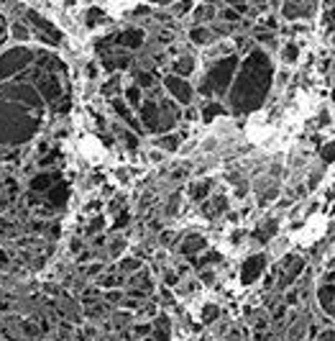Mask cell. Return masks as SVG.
<instances>
[{"mask_svg":"<svg viewBox=\"0 0 335 341\" xmlns=\"http://www.w3.org/2000/svg\"><path fill=\"white\" fill-rule=\"evenodd\" d=\"M282 11H284V16H286V18H292V21H294V18L310 16L312 11H315V6H304V3H286Z\"/></svg>","mask_w":335,"mask_h":341,"instance_id":"9a60e30c","label":"cell"},{"mask_svg":"<svg viewBox=\"0 0 335 341\" xmlns=\"http://www.w3.org/2000/svg\"><path fill=\"white\" fill-rule=\"evenodd\" d=\"M236 70H238V57H226V59H220L215 62V65L208 70L202 85H200V93L202 95H226L230 90V85L236 80Z\"/></svg>","mask_w":335,"mask_h":341,"instance_id":"3957f363","label":"cell"},{"mask_svg":"<svg viewBox=\"0 0 335 341\" xmlns=\"http://www.w3.org/2000/svg\"><path fill=\"white\" fill-rule=\"evenodd\" d=\"M56 185V177L54 175H38V177H34V182H31V190H36V193H41V190H52Z\"/></svg>","mask_w":335,"mask_h":341,"instance_id":"2e32d148","label":"cell"},{"mask_svg":"<svg viewBox=\"0 0 335 341\" xmlns=\"http://www.w3.org/2000/svg\"><path fill=\"white\" fill-rule=\"evenodd\" d=\"M320 157H322V162H325V164L335 162V141H330L328 146H322V152H320Z\"/></svg>","mask_w":335,"mask_h":341,"instance_id":"d4e9b609","label":"cell"},{"mask_svg":"<svg viewBox=\"0 0 335 341\" xmlns=\"http://www.w3.org/2000/svg\"><path fill=\"white\" fill-rule=\"evenodd\" d=\"M297 54H300L297 44H286V47H284V59H286V62H294Z\"/></svg>","mask_w":335,"mask_h":341,"instance_id":"f1b7e54d","label":"cell"},{"mask_svg":"<svg viewBox=\"0 0 335 341\" xmlns=\"http://www.w3.org/2000/svg\"><path fill=\"white\" fill-rule=\"evenodd\" d=\"M228 208V203H226V198H215V200H210L208 205H205V216H210V218H215V216H220L222 210Z\"/></svg>","mask_w":335,"mask_h":341,"instance_id":"d6986e66","label":"cell"},{"mask_svg":"<svg viewBox=\"0 0 335 341\" xmlns=\"http://www.w3.org/2000/svg\"><path fill=\"white\" fill-rule=\"evenodd\" d=\"M3 29H6V24H3V16H0V39H3Z\"/></svg>","mask_w":335,"mask_h":341,"instance_id":"b9f144b4","label":"cell"},{"mask_svg":"<svg viewBox=\"0 0 335 341\" xmlns=\"http://www.w3.org/2000/svg\"><path fill=\"white\" fill-rule=\"evenodd\" d=\"M215 318H218V308H215V305H208V308L202 310V321L210 323V321H215Z\"/></svg>","mask_w":335,"mask_h":341,"instance_id":"f546056e","label":"cell"},{"mask_svg":"<svg viewBox=\"0 0 335 341\" xmlns=\"http://www.w3.org/2000/svg\"><path fill=\"white\" fill-rule=\"evenodd\" d=\"M222 18L230 21V24H236V21H238V13H236L233 8H222Z\"/></svg>","mask_w":335,"mask_h":341,"instance_id":"d6a6232c","label":"cell"},{"mask_svg":"<svg viewBox=\"0 0 335 341\" xmlns=\"http://www.w3.org/2000/svg\"><path fill=\"white\" fill-rule=\"evenodd\" d=\"M34 88L38 90L41 98H46V100H56L62 95V88H59V80L52 75V72H38V80Z\"/></svg>","mask_w":335,"mask_h":341,"instance_id":"52a82bcc","label":"cell"},{"mask_svg":"<svg viewBox=\"0 0 335 341\" xmlns=\"http://www.w3.org/2000/svg\"><path fill=\"white\" fill-rule=\"evenodd\" d=\"M113 108H116V113H118V116H120V118H123V121H126V123L130 126V129H133V131H138V134L144 131V126H141V123H138L136 118H133V116H130V111L126 108V103H123L120 98H113Z\"/></svg>","mask_w":335,"mask_h":341,"instance_id":"7c38bea8","label":"cell"},{"mask_svg":"<svg viewBox=\"0 0 335 341\" xmlns=\"http://www.w3.org/2000/svg\"><path fill=\"white\" fill-rule=\"evenodd\" d=\"M38 129V113L18 103L0 100V144H24Z\"/></svg>","mask_w":335,"mask_h":341,"instance_id":"7a4b0ae2","label":"cell"},{"mask_svg":"<svg viewBox=\"0 0 335 341\" xmlns=\"http://www.w3.org/2000/svg\"><path fill=\"white\" fill-rule=\"evenodd\" d=\"M118 280H116V277H105V280H102V287H113Z\"/></svg>","mask_w":335,"mask_h":341,"instance_id":"ab89813d","label":"cell"},{"mask_svg":"<svg viewBox=\"0 0 335 341\" xmlns=\"http://www.w3.org/2000/svg\"><path fill=\"white\" fill-rule=\"evenodd\" d=\"M210 16H212V6H200L197 8V18L200 21H208Z\"/></svg>","mask_w":335,"mask_h":341,"instance_id":"4dcf8cb0","label":"cell"},{"mask_svg":"<svg viewBox=\"0 0 335 341\" xmlns=\"http://www.w3.org/2000/svg\"><path fill=\"white\" fill-rule=\"evenodd\" d=\"M208 193H210V182H208V180H205V182H197V185L190 187V195H192V200H197V203L202 200Z\"/></svg>","mask_w":335,"mask_h":341,"instance_id":"7402d4cb","label":"cell"},{"mask_svg":"<svg viewBox=\"0 0 335 341\" xmlns=\"http://www.w3.org/2000/svg\"><path fill=\"white\" fill-rule=\"evenodd\" d=\"M154 341H169V321H166V318H156Z\"/></svg>","mask_w":335,"mask_h":341,"instance_id":"ffe728a7","label":"cell"},{"mask_svg":"<svg viewBox=\"0 0 335 341\" xmlns=\"http://www.w3.org/2000/svg\"><path fill=\"white\" fill-rule=\"evenodd\" d=\"M136 85H138V88H151V85H154V75L151 72H138L136 75Z\"/></svg>","mask_w":335,"mask_h":341,"instance_id":"4316f807","label":"cell"},{"mask_svg":"<svg viewBox=\"0 0 335 341\" xmlns=\"http://www.w3.org/2000/svg\"><path fill=\"white\" fill-rule=\"evenodd\" d=\"M180 249H182V254L192 257V254H197V251H202V249H205V239L200 236V233H190V236L184 239V244H182Z\"/></svg>","mask_w":335,"mask_h":341,"instance_id":"4fadbf2b","label":"cell"},{"mask_svg":"<svg viewBox=\"0 0 335 341\" xmlns=\"http://www.w3.org/2000/svg\"><path fill=\"white\" fill-rule=\"evenodd\" d=\"M116 88H118V82L113 80V82H108L105 88H102V93H105V95H110V93H116Z\"/></svg>","mask_w":335,"mask_h":341,"instance_id":"d590c367","label":"cell"},{"mask_svg":"<svg viewBox=\"0 0 335 341\" xmlns=\"http://www.w3.org/2000/svg\"><path fill=\"white\" fill-rule=\"evenodd\" d=\"M192 70H194V59H192V57H180V59L174 62V75H176V77H180V75L184 77V75H190Z\"/></svg>","mask_w":335,"mask_h":341,"instance_id":"e0dca14e","label":"cell"},{"mask_svg":"<svg viewBox=\"0 0 335 341\" xmlns=\"http://www.w3.org/2000/svg\"><path fill=\"white\" fill-rule=\"evenodd\" d=\"M116 44H120L126 49H138L144 44V31L141 29H126L116 36Z\"/></svg>","mask_w":335,"mask_h":341,"instance_id":"8fae6325","label":"cell"},{"mask_svg":"<svg viewBox=\"0 0 335 341\" xmlns=\"http://www.w3.org/2000/svg\"><path fill=\"white\" fill-rule=\"evenodd\" d=\"M31 52L24 49V47H16V49H8L3 57H0V77H10V75H18L24 72L28 65H31Z\"/></svg>","mask_w":335,"mask_h":341,"instance_id":"5b68a950","label":"cell"},{"mask_svg":"<svg viewBox=\"0 0 335 341\" xmlns=\"http://www.w3.org/2000/svg\"><path fill=\"white\" fill-rule=\"evenodd\" d=\"M302 269H304V259H302V257H297V254H289V257H284V259H282L279 285H282V287H286V285L292 282V280H294V277H297Z\"/></svg>","mask_w":335,"mask_h":341,"instance_id":"8992f818","label":"cell"},{"mask_svg":"<svg viewBox=\"0 0 335 341\" xmlns=\"http://www.w3.org/2000/svg\"><path fill=\"white\" fill-rule=\"evenodd\" d=\"M332 103H335V90H332Z\"/></svg>","mask_w":335,"mask_h":341,"instance_id":"7bdbcfd3","label":"cell"},{"mask_svg":"<svg viewBox=\"0 0 335 341\" xmlns=\"http://www.w3.org/2000/svg\"><path fill=\"white\" fill-rule=\"evenodd\" d=\"M144 341H151V338H144Z\"/></svg>","mask_w":335,"mask_h":341,"instance_id":"ee69618b","label":"cell"},{"mask_svg":"<svg viewBox=\"0 0 335 341\" xmlns=\"http://www.w3.org/2000/svg\"><path fill=\"white\" fill-rule=\"evenodd\" d=\"M272 80H274V67L272 59L261 49H251V54L243 59V65L238 67V77L233 80L228 100L233 113H251L266 100L272 90Z\"/></svg>","mask_w":335,"mask_h":341,"instance_id":"6da1fadb","label":"cell"},{"mask_svg":"<svg viewBox=\"0 0 335 341\" xmlns=\"http://www.w3.org/2000/svg\"><path fill=\"white\" fill-rule=\"evenodd\" d=\"M6 264H8V257H6L3 251H0V267H6Z\"/></svg>","mask_w":335,"mask_h":341,"instance_id":"60d3db41","label":"cell"},{"mask_svg":"<svg viewBox=\"0 0 335 341\" xmlns=\"http://www.w3.org/2000/svg\"><path fill=\"white\" fill-rule=\"evenodd\" d=\"M130 282H133V285H138L141 290H148V287H151V285H148V277H146V274H138V277H133Z\"/></svg>","mask_w":335,"mask_h":341,"instance_id":"1f68e13d","label":"cell"},{"mask_svg":"<svg viewBox=\"0 0 335 341\" xmlns=\"http://www.w3.org/2000/svg\"><path fill=\"white\" fill-rule=\"evenodd\" d=\"M220 113H226V108H222V105H218V103H208L205 108H202V121L205 123H210L215 116H220Z\"/></svg>","mask_w":335,"mask_h":341,"instance_id":"603a6c76","label":"cell"},{"mask_svg":"<svg viewBox=\"0 0 335 341\" xmlns=\"http://www.w3.org/2000/svg\"><path fill=\"white\" fill-rule=\"evenodd\" d=\"M274 231H276V223H274V221H269V226H266V228L261 226V228L256 231V239H261V241H266V239H269V236H272V233H274Z\"/></svg>","mask_w":335,"mask_h":341,"instance_id":"484cf974","label":"cell"},{"mask_svg":"<svg viewBox=\"0 0 335 341\" xmlns=\"http://www.w3.org/2000/svg\"><path fill=\"white\" fill-rule=\"evenodd\" d=\"M164 85H166V90L174 95V100H180L182 105H187V103L192 100V88H190L187 80L176 77V75H169V77L164 80Z\"/></svg>","mask_w":335,"mask_h":341,"instance_id":"9c48e42d","label":"cell"},{"mask_svg":"<svg viewBox=\"0 0 335 341\" xmlns=\"http://www.w3.org/2000/svg\"><path fill=\"white\" fill-rule=\"evenodd\" d=\"M318 341H335V331H325Z\"/></svg>","mask_w":335,"mask_h":341,"instance_id":"f35d334b","label":"cell"},{"mask_svg":"<svg viewBox=\"0 0 335 341\" xmlns=\"http://www.w3.org/2000/svg\"><path fill=\"white\" fill-rule=\"evenodd\" d=\"M133 331H136V336H146V333H148L151 328H148L146 323H141V326H136V328H133Z\"/></svg>","mask_w":335,"mask_h":341,"instance_id":"74e56055","label":"cell"},{"mask_svg":"<svg viewBox=\"0 0 335 341\" xmlns=\"http://www.w3.org/2000/svg\"><path fill=\"white\" fill-rule=\"evenodd\" d=\"M190 39L194 41V44L205 47V44H210V41H212L215 36H212V31H208V29H200V26H197V29H192V31H190Z\"/></svg>","mask_w":335,"mask_h":341,"instance_id":"ac0fdd59","label":"cell"},{"mask_svg":"<svg viewBox=\"0 0 335 341\" xmlns=\"http://www.w3.org/2000/svg\"><path fill=\"white\" fill-rule=\"evenodd\" d=\"M176 141H180L176 136H162V139L156 141V144H159L162 149H169V152H174V149H176Z\"/></svg>","mask_w":335,"mask_h":341,"instance_id":"83f0119b","label":"cell"},{"mask_svg":"<svg viewBox=\"0 0 335 341\" xmlns=\"http://www.w3.org/2000/svg\"><path fill=\"white\" fill-rule=\"evenodd\" d=\"M28 24H34L36 29H41L38 39H41V41H46V44H59V41H62V34L49 24V21H44L41 16H36L34 11H28Z\"/></svg>","mask_w":335,"mask_h":341,"instance_id":"30bf717a","label":"cell"},{"mask_svg":"<svg viewBox=\"0 0 335 341\" xmlns=\"http://www.w3.org/2000/svg\"><path fill=\"white\" fill-rule=\"evenodd\" d=\"M123 139H126V144L133 149V146H136V136H133V134H128V131H123Z\"/></svg>","mask_w":335,"mask_h":341,"instance_id":"8d00e7d4","label":"cell"},{"mask_svg":"<svg viewBox=\"0 0 335 341\" xmlns=\"http://www.w3.org/2000/svg\"><path fill=\"white\" fill-rule=\"evenodd\" d=\"M264 269H266V257H264V254H254V257H248L243 262V267H240V282L251 285Z\"/></svg>","mask_w":335,"mask_h":341,"instance_id":"ba28073f","label":"cell"},{"mask_svg":"<svg viewBox=\"0 0 335 341\" xmlns=\"http://www.w3.org/2000/svg\"><path fill=\"white\" fill-rule=\"evenodd\" d=\"M120 267H123L126 272H130V269H138V267H141V262H138V259H126Z\"/></svg>","mask_w":335,"mask_h":341,"instance_id":"836d02e7","label":"cell"},{"mask_svg":"<svg viewBox=\"0 0 335 341\" xmlns=\"http://www.w3.org/2000/svg\"><path fill=\"white\" fill-rule=\"evenodd\" d=\"M13 36H18V39H28V31H26L24 26L16 24V26H13Z\"/></svg>","mask_w":335,"mask_h":341,"instance_id":"e575fe53","label":"cell"},{"mask_svg":"<svg viewBox=\"0 0 335 341\" xmlns=\"http://www.w3.org/2000/svg\"><path fill=\"white\" fill-rule=\"evenodd\" d=\"M318 300H320V305H322L325 310L332 308V303H335V285H332V282H322V285H320Z\"/></svg>","mask_w":335,"mask_h":341,"instance_id":"5bb4252c","label":"cell"},{"mask_svg":"<svg viewBox=\"0 0 335 341\" xmlns=\"http://www.w3.org/2000/svg\"><path fill=\"white\" fill-rule=\"evenodd\" d=\"M0 100H10V103L24 105V108H28L34 113H41V95L34 85H26V82L6 85V88L0 90Z\"/></svg>","mask_w":335,"mask_h":341,"instance_id":"277c9868","label":"cell"},{"mask_svg":"<svg viewBox=\"0 0 335 341\" xmlns=\"http://www.w3.org/2000/svg\"><path fill=\"white\" fill-rule=\"evenodd\" d=\"M126 100L133 105V108H141V88L138 85H130V88L126 90Z\"/></svg>","mask_w":335,"mask_h":341,"instance_id":"cb8c5ba5","label":"cell"},{"mask_svg":"<svg viewBox=\"0 0 335 341\" xmlns=\"http://www.w3.org/2000/svg\"><path fill=\"white\" fill-rule=\"evenodd\" d=\"M49 200H52L54 205H62V203L66 200V185H64V182H59V185H54V187L49 190Z\"/></svg>","mask_w":335,"mask_h":341,"instance_id":"44dd1931","label":"cell"}]
</instances>
